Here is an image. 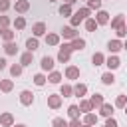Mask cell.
Segmentation results:
<instances>
[{"label":"cell","instance_id":"obj_37","mask_svg":"<svg viewBox=\"0 0 127 127\" xmlns=\"http://www.w3.org/2000/svg\"><path fill=\"white\" fill-rule=\"evenodd\" d=\"M125 105H127V95H117V99H115V107H119V109H125Z\"/></svg>","mask_w":127,"mask_h":127},{"label":"cell","instance_id":"obj_3","mask_svg":"<svg viewBox=\"0 0 127 127\" xmlns=\"http://www.w3.org/2000/svg\"><path fill=\"white\" fill-rule=\"evenodd\" d=\"M20 103H22L24 107H30V105L34 103V93H32L30 89H22V91H20Z\"/></svg>","mask_w":127,"mask_h":127},{"label":"cell","instance_id":"obj_13","mask_svg":"<svg viewBox=\"0 0 127 127\" xmlns=\"http://www.w3.org/2000/svg\"><path fill=\"white\" fill-rule=\"evenodd\" d=\"M32 62H34V52H24L22 56H20V65L22 67H26V65H32Z\"/></svg>","mask_w":127,"mask_h":127},{"label":"cell","instance_id":"obj_39","mask_svg":"<svg viewBox=\"0 0 127 127\" xmlns=\"http://www.w3.org/2000/svg\"><path fill=\"white\" fill-rule=\"evenodd\" d=\"M52 127H67V121L64 117H54L52 119Z\"/></svg>","mask_w":127,"mask_h":127},{"label":"cell","instance_id":"obj_44","mask_svg":"<svg viewBox=\"0 0 127 127\" xmlns=\"http://www.w3.org/2000/svg\"><path fill=\"white\" fill-rule=\"evenodd\" d=\"M67 127H81V121H79V117H77V119H71V121L67 123Z\"/></svg>","mask_w":127,"mask_h":127},{"label":"cell","instance_id":"obj_45","mask_svg":"<svg viewBox=\"0 0 127 127\" xmlns=\"http://www.w3.org/2000/svg\"><path fill=\"white\" fill-rule=\"evenodd\" d=\"M6 65H8V62H6L4 58H0V71H2V69H6Z\"/></svg>","mask_w":127,"mask_h":127},{"label":"cell","instance_id":"obj_8","mask_svg":"<svg viewBox=\"0 0 127 127\" xmlns=\"http://www.w3.org/2000/svg\"><path fill=\"white\" fill-rule=\"evenodd\" d=\"M107 50H109L111 54H117V52H121V50H123V42H121L119 38L109 40V42H107Z\"/></svg>","mask_w":127,"mask_h":127},{"label":"cell","instance_id":"obj_11","mask_svg":"<svg viewBox=\"0 0 127 127\" xmlns=\"http://www.w3.org/2000/svg\"><path fill=\"white\" fill-rule=\"evenodd\" d=\"M62 38H64V40H73V38H77V30H75L73 26H65V28L62 30Z\"/></svg>","mask_w":127,"mask_h":127},{"label":"cell","instance_id":"obj_7","mask_svg":"<svg viewBox=\"0 0 127 127\" xmlns=\"http://www.w3.org/2000/svg\"><path fill=\"white\" fill-rule=\"evenodd\" d=\"M32 34H34L36 38H40V36H46V34H48V28H46V24H44V22H36V24L32 26Z\"/></svg>","mask_w":127,"mask_h":127},{"label":"cell","instance_id":"obj_48","mask_svg":"<svg viewBox=\"0 0 127 127\" xmlns=\"http://www.w3.org/2000/svg\"><path fill=\"white\" fill-rule=\"evenodd\" d=\"M123 50H125V52H127V40H125V42H123Z\"/></svg>","mask_w":127,"mask_h":127},{"label":"cell","instance_id":"obj_32","mask_svg":"<svg viewBox=\"0 0 127 127\" xmlns=\"http://www.w3.org/2000/svg\"><path fill=\"white\" fill-rule=\"evenodd\" d=\"M67 115H69V119H77L79 115H81V111H79V105H69L67 107Z\"/></svg>","mask_w":127,"mask_h":127},{"label":"cell","instance_id":"obj_22","mask_svg":"<svg viewBox=\"0 0 127 127\" xmlns=\"http://www.w3.org/2000/svg\"><path fill=\"white\" fill-rule=\"evenodd\" d=\"M32 79H34V83H36L38 87H44V85H46V81H48V75H46L44 71H40V73H36Z\"/></svg>","mask_w":127,"mask_h":127},{"label":"cell","instance_id":"obj_43","mask_svg":"<svg viewBox=\"0 0 127 127\" xmlns=\"http://www.w3.org/2000/svg\"><path fill=\"white\" fill-rule=\"evenodd\" d=\"M8 26H10V18L4 16V14H0V30L2 28H8Z\"/></svg>","mask_w":127,"mask_h":127},{"label":"cell","instance_id":"obj_17","mask_svg":"<svg viewBox=\"0 0 127 127\" xmlns=\"http://www.w3.org/2000/svg\"><path fill=\"white\" fill-rule=\"evenodd\" d=\"M109 24H111V28H113V30H117L119 26H123V24H125V14H117L115 18H111V20H109Z\"/></svg>","mask_w":127,"mask_h":127},{"label":"cell","instance_id":"obj_24","mask_svg":"<svg viewBox=\"0 0 127 127\" xmlns=\"http://www.w3.org/2000/svg\"><path fill=\"white\" fill-rule=\"evenodd\" d=\"M81 123H85V125H97V113H83V121Z\"/></svg>","mask_w":127,"mask_h":127},{"label":"cell","instance_id":"obj_33","mask_svg":"<svg viewBox=\"0 0 127 127\" xmlns=\"http://www.w3.org/2000/svg\"><path fill=\"white\" fill-rule=\"evenodd\" d=\"M81 22H83V16H81L79 12H73V14H71V20H69V26L77 28V26H79Z\"/></svg>","mask_w":127,"mask_h":127},{"label":"cell","instance_id":"obj_26","mask_svg":"<svg viewBox=\"0 0 127 127\" xmlns=\"http://www.w3.org/2000/svg\"><path fill=\"white\" fill-rule=\"evenodd\" d=\"M101 83H103V85H113V83H115V75H113V71H105V73L101 75Z\"/></svg>","mask_w":127,"mask_h":127},{"label":"cell","instance_id":"obj_10","mask_svg":"<svg viewBox=\"0 0 127 127\" xmlns=\"http://www.w3.org/2000/svg\"><path fill=\"white\" fill-rule=\"evenodd\" d=\"M0 125H2V127H12V125H14V115H12L10 111H4V113L0 115Z\"/></svg>","mask_w":127,"mask_h":127},{"label":"cell","instance_id":"obj_19","mask_svg":"<svg viewBox=\"0 0 127 127\" xmlns=\"http://www.w3.org/2000/svg\"><path fill=\"white\" fill-rule=\"evenodd\" d=\"M91 64H93V67H99V65H103V64H105V56H103L101 52H95V54L91 56Z\"/></svg>","mask_w":127,"mask_h":127},{"label":"cell","instance_id":"obj_54","mask_svg":"<svg viewBox=\"0 0 127 127\" xmlns=\"http://www.w3.org/2000/svg\"><path fill=\"white\" fill-rule=\"evenodd\" d=\"M125 24H127V22H125Z\"/></svg>","mask_w":127,"mask_h":127},{"label":"cell","instance_id":"obj_21","mask_svg":"<svg viewBox=\"0 0 127 127\" xmlns=\"http://www.w3.org/2000/svg\"><path fill=\"white\" fill-rule=\"evenodd\" d=\"M4 52H6V56H16L18 54V46L14 42H4Z\"/></svg>","mask_w":127,"mask_h":127},{"label":"cell","instance_id":"obj_52","mask_svg":"<svg viewBox=\"0 0 127 127\" xmlns=\"http://www.w3.org/2000/svg\"><path fill=\"white\" fill-rule=\"evenodd\" d=\"M85 2H87V0H85Z\"/></svg>","mask_w":127,"mask_h":127},{"label":"cell","instance_id":"obj_6","mask_svg":"<svg viewBox=\"0 0 127 127\" xmlns=\"http://www.w3.org/2000/svg\"><path fill=\"white\" fill-rule=\"evenodd\" d=\"M14 10H16V14H26L30 10V0H16Z\"/></svg>","mask_w":127,"mask_h":127},{"label":"cell","instance_id":"obj_36","mask_svg":"<svg viewBox=\"0 0 127 127\" xmlns=\"http://www.w3.org/2000/svg\"><path fill=\"white\" fill-rule=\"evenodd\" d=\"M14 28L16 30H24L26 28V18L24 16H16L14 18Z\"/></svg>","mask_w":127,"mask_h":127},{"label":"cell","instance_id":"obj_47","mask_svg":"<svg viewBox=\"0 0 127 127\" xmlns=\"http://www.w3.org/2000/svg\"><path fill=\"white\" fill-rule=\"evenodd\" d=\"M12 127H26V125H24V123H14Z\"/></svg>","mask_w":127,"mask_h":127},{"label":"cell","instance_id":"obj_41","mask_svg":"<svg viewBox=\"0 0 127 127\" xmlns=\"http://www.w3.org/2000/svg\"><path fill=\"white\" fill-rule=\"evenodd\" d=\"M10 6H12V2H10V0H0V14L8 12V10H10Z\"/></svg>","mask_w":127,"mask_h":127},{"label":"cell","instance_id":"obj_5","mask_svg":"<svg viewBox=\"0 0 127 127\" xmlns=\"http://www.w3.org/2000/svg\"><path fill=\"white\" fill-rule=\"evenodd\" d=\"M105 65L109 67V71H113V69H117L121 65V60L117 58V54H111L109 58H105Z\"/></svg>","mask_w":127,"mask_h":127},{"label":"cell","instance_id":"obj_25","mask_svg":"<svg viewBox=\"0 0 127 127\" xmlns=\"http://www.w3.org/2000/svg\"><path fill=\"white\" fill-rule=\"evenodd\" d=\"M69 44H71L73 52H75V50H85V40H83V38H79V36H77V38H73Z\"/></svg>","mask_w":127,"mask_h":127},{"label":"cell","instance_id":"obj_28","mask_svg":"<svg viewBox=\"0 0 127 127\" xmlns=\"http://www.w3.org/2000/svg\"><path fill=\"white\" fill-rule=\"evenodd\" d=\"M83 22H85V30H87V32H95V30L99 28V24L95 22V18H85Z\"/></svg>","mask_w":127,"mask_h":127},{"label":"cell","instance_id":"obj_53","mask_svg":"<svg viewBox=\"0 0 127 127\" xmlns=\"http://www.w3.org/2000/svg\"><path fill=\"white\" fill-rule=\"evenodd\" d=\"M109 2H111V0H109Z\"/></svg>","mask_w":127,"mask_h":127},{"label":"cell","instance_id":"obj_51","mask_svg":"<svg viewBox=\"0 0 127 127\" xmlns=\"http://www.w3.org/2000/svg\"><path fill=\"white\" fill-rule=\"evenodd\" d=\"M48 2H56V0H48Z\"/></svg>","mask_w":127,"mask_h":127},{"label":"cell","instance_id":"obj_34","mask_svg":"<svg viewBox=\"0 0 127 127\" xmlns=\"http://www.w3.org/2000/svg\"><path fill=\"white\" fill-rule=\"evenodd\" d=\"M22 71H24V67H22L20 64H12V65H10V75H12V77H20Z\"/></svg>","mask_w":127,"mask_h":127},{"label":"cell","instance_id":"obj_31","mask_svg":"<svg viewBox=\"0 0 127 127\" xmlns=\"http://www.w3.org/2000/svg\"><path fill=\"white\" fill-rule=\"evenodd\" d=\"M79 111H81V115H83V113H89V111H93V107H91V101H89V99H81V101H79Z\"/></svg>","mask_w":127,"mask_h":127},{"label":"cell","instance_id":"obj_29","mask_svg":"<svg viewBox=\"0 0 127 127\" xmlns=\"http://www.w3.org/2000/svg\"><path fill=\"white\" fill-rule=\"evenodd\" d=\"M46 44L48 46H60V34H46Z\"/></svg>","mask_w":127,"mask_h":127},{"label":"cell","instance_id":"obj_9","mask_svg":"<svg viewBox=\"0 0 127 127\" xmlns=\"http://www.w3.org/2000/svg\"><path fill=\"white\" fill-rule=\"evenodd\" d=\"M64 75L67 79H79V67L77 65H67L65 71H64Z\"/></svg>","mask_w":127,"mask_h":127},{"label":"cell","instance_id":"obj_50","mask_svg":"<svg viewBox=\"0 0 127 127\" xmlns=\"http://www.w3.org/2000/svg\"><path fill=\"white\" fill-rule=\"evenodd\" d=\"M125 113H127V105H125Z\"/></svg>","mask_w":127,"mask_h":127},{"label":"cell","instance_id":"obj_18","mask_svg":"<svg viewBox=\"0 0 127 127\" xmlns=\"http://www.w3.org/2000/svg\"><path fill=\"white\" fill-rule=\"evenodd\" d=\"M38 48H40V42H38L36 36H32V38L26 40V50H28V52H36Z\"/></svg>","mask_w":127,"mask_h":127},{"label":"cell","instance_id":"obj_46","mask_svg":"<svg viewBox=\"0 0 127 127\" xmlns=\"http://www.w3.org/2000/svg\"><path fill=\"white\" fill-rule=\"evenodd\" d=\"M75 2H77V0H64V4H69V6H71V4H75Z\"/></svg>","mask_w":127,"mask_h":127},{"label":"cell","instance_id":"obj_27","mask_svg":"<svg viewBox=\"0 0 127 127\" xmlns=\"http://www.w3.org/2000/svg\"><path fill=\"white\" fill-rule=\"evenodd\" d=\"M60 95H62V97H71V95H73V85L64 83V85L60 87Z\"/></svg>","mask_w":127,"mask_h":127},{"label":"cell","instance_id":"obj_49","mask_svg":"<svg viewBox=\"0 0 127 127\" xmlns=\"http://www.w3.org/2000/svg\"><path fill=\"white\" fill-rule=\"evenodd\" d=\"M81 127H95V125H85V123H81Z\"/></svg>","mask_w":127,"mask_h":127},{"label":"cell","instance_id":"obj_16","mask_svg":"<svg viewBox=\"0 0 127 127\" xmlns=\"http://www.w3.org/2000/svg\"><path fill=\"white\" fill-rule=\"evenodd\" d=\"M113 109H115V105H111V103H101V107H99V115H103V117H111L113 115Z\"/></svg>","mask_w":127,"mask_h":127},{"label":"cell","instance_id":"obj_12","mask_svg":"<svg viewBox=\"0 0 127 127\" xmlns=\"http://www.w3.org/2000/svg\"><path fill=\"white\" fill-rule=\"evenodd\" d=\"M14 38H16V32H12L10 28H2L0 30V40L2 42H14Z\"/></svg>","mask_w":127,"mask_h":127},{"label":"cell","instance_id":"obj_20","mask_svg":"<svg viewBox=\"0 0 127 127\" xmlns=\"http://www.w3.org/2000/svg\"><path fill=\"white\" fill-rule=\"evenodd\" d=\"M14 89V81L12 79H0V91L2 93H10Z\"/></svg>","mask_w":127,"mask_h":127},{"label":"cell","instance_id":"obj_2","mask_svg":"<svg viewBox=\"0 0 127 127\" xmlns=\"http://www.w3.org/2000/svg\"><path fill=\"white\" fill-rule=\"evenodd\" d=\"M40 67H42V71H52V69L56 67V58L44 56V58L40 60Z\"/></svg>","mask_w":127,"mask_h":127},{"label":"cell","instance_id":"obj_4","mask_svg":"<svg viewBox=\"0 0 127 127\" xmlns=\"http://www.w3.org/2000/svg\"><path fill=\"white\" fill-rule=\"evenodd\" d=\"M48 107L50 109H60L62 107V95L60 93H50L48 95Z\"/></svg>","mask_w":127,"mask_h":127},{"label":"cell","instance_id":"obj_1","mask_svg":"<svg viewBox=\"0 0 127 127\" xmlns=\"http://www.w3.org/2000/svg\"><path fill=\"white\" fill-rule=\"evenodd\" d=\"M71 52H73L71 44H62L60 50H58V58H56V60H58L60 64H67L69 58H71Z\"/></svg>","mask_w":127,"mask_h":127},{"label":"cell","instance_id":"obj_40","mask_svg":"<svg viewBox=\"0 0 127 127\" xmlns=\"http://www.w3.org/2000/svg\"><path fill=\"white\" fill-rule=\"evenodd\" d=\"M115 34H117V38H119V40H121V38H125V36H127V24L119 26V28L115 30Z\"/></svg>","mask_w":127,"mask_h":127},{"label":"cell","instance_id":"obj_38","mask_svg":"<svg viewBox=\"0 0 127 127\" xmlns=\"http://www.w3.org/2000/svg\"><path fill=\"white\" fill-rule=\"evenodd\" d=\"M103 0H87V8L89 10H101Z\"/></svg>","mask_w":127,"mask_h":127},{"label":"cell","instance_id":"obj_15","mask_svg":"<svg viewBox=\"0 0 127 127\" xmlns=\"http://www.w3.org/2000/svg\"><path fill=\"white\" fill-rule=\"evenodd\" d=\"M85 93H87V85H85V83H75V85H73V95H75V97L83 99Z\"/></svg>","mask_w":127,"mask_h":127},{"label":"cell","instance_id":"obj_42","mask_svg":"<svg viewBox=\"0 0 127 127\" xmlns=\"http://www.w3.org/2000/svg\"><path fill=\"white\" fill-rule=\"evenodd\" d=\"M117 125H119V123H117V119H115L113 115H111V117H105V125H103V127H117Z\"/></svg>","mask_w":127,"mask_h":127},{"label":"cell","instance_id":"obj_14","mask_svg":"<svg viewBox=\"0 0 127 127\" xmlns=\"http://www.w3.org/2000/svg\"><path fill=\"white\" fill-rule=\"evenodd\" d=\"M109 14L105 12V10H97V14H95V22L99 24V26H103V24H109Z\"/></svg>","mask_w":127,"mask_h":127},{"label":"cell","instance_id":"obj_23","mask_svg":"<svg viewBox=\"0 0 127 127\" xmlns=\"http://www.w3.org/2000/svg\"><path fill=\"white\" fill-rule=\"evenodd\" d=\"M89 101H91V107H93V109H99L101 103H103V95H101V93H93V95L89 97Z\"/></svg>","mask_w":127,"mask_h":127},{"label":"cell","instance_id":"obj_35","mask_svg":"<svg viewBox=\"0 0 127 127\" xmlns=\"http://www.w3.org/2000/svg\"><path fill=\"white\" fill-rule=\"evenodd\" d=\"M58 12H60V16H64V18H67V16H71V14H73V12H71V6H69V4H62Z\"/></svg>","mask_w":127,"mask_h":127},{"label":"cell","instance_id":"obj_30","mask_svg":"<svg viewBox=\"0 0 127 127\" xmlns=\"http://www.w3.org/2000/svg\"><path fill=\"white\" fill-rule=\"evenodd\" d=\"M62 77H64V75H62L60 71H56V69H52V71H50V75H48V81L56 85V83H60V81H62Z\"/></svg>","mask_w":127,"mask_h":127}]
</instances>
